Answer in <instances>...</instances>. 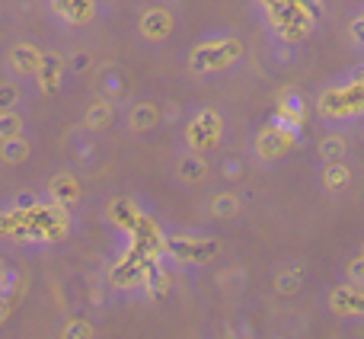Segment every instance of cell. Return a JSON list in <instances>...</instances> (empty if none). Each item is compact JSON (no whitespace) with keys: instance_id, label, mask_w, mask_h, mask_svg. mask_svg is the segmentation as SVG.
Segmentation results:
<instances>
[{"instance_id":"cell-1","label":"cell","mask_w":364,"mask_h":339,"mask_svg":"<svg viewBox=\"0 0 364 339\" xmlns=\"http://www.w3.org/2000/svg\"><path fill=\"white\" fill-rule=\"evenodd\" d=\"M329 304H333L336 314H364V288H355V285H342L329 295Z\"/></svg>"},{"instance_id":"cell-2","label":"cell","mask_w":364,"mask_h":339,"mask_svg":"<svg viewBox=\"0 0 364 339\" xmlns=\"http://www.w3.org/2000/svg\"><path fill=\"white\" fill-rule=\"evenodd\" d=\"M6 61H10V68L16 74H36L38 64H42V51L32 48V45H13Z\"/></svg>"},{"instance_id":"cell-3","label":"cell","mask_w":364,"mask_h":339,"mask_svg":"<svg viewBox=\"0 0 364 339\" xmlns=\"http://www.w3.org/2000/svg\"><path fill=\"white\" fill-rule=\"evenodd\" d=\"M284 147H288V135L278 132V128H265V132L256 138V151L262 154V157H272V160L282 157Z\"/></svg>"},{"instance_id":"cell-4","label":"cell","mask_w":364,"mask_h":339,"mask_svg":"<svg viewBox=\"0 0 364 339\" xmlns=\"http://www.w3.org/2000/svg\"><path fill=\"white\" fill-rule=\"evenodd\" d=\"M170 29H173V19H170V13H164V10H151L144 16V23H141V32H144L147 38H164Z\"/></svg>"},{"instance_id":"cell-5","label":"cell","mask_w":364,"mask_h":339,"mask_svg":"<svg viewBox=\"0 0 364 339\" xmlns=\"http://www.w3.org/2000/svg\"><path fill=\"white\" fill-rule=\"evenodd\" d=\"M29 141L23 138H10V141H0V160L4 164H23L26 157H29Z\"/></svg>"},{"instance_id":"cell-6","label":"cell","mask_w":364,"mask_h":339,"mask_svg":"<svg viewBox=\"0 0 364 339\" xmlns=\"http://www.w3.org/2000/svg\"><path fill=\"white\" fill-rule=\"evenodd\" d=\"M42 77V87L45 90H55L58 87V77H61V58L58 55H42V64L36 71Z\"/></svg>"},{"instance_id":"cell-7","label":"cell","mask_w":364,"mask_h":339,"mask_svg":"<svg viewBox=\"0 0 364 339\" xmlns=\"http://www.w3.org/2000/svg\"><path fill=\"white\" fill-rule=\"evenodd\" d=\"M205 173H208V164L198 157V154H188V157L179 160V179L201 182V179H205Z\"/></svg>"},{"instance_id":"cell-8","label":"cell","mask_w":364,"mask_h":339,"mask_svg":"<svg viewBox=\"0 0 364 339\" xmlns=\"http://www.w3.org/2000/svg\"><path fill=\"white\" fill-rule=\"evenodd\" d=\"M348 179H352V173H348V167L342 164V160L339 164H326V170H323V186L333 189V192L336 189H346Z\"/></svg>"},{"instance_id":"cell-9","label":"cell","mask_w":364,"mask_h":339,"mask_svg":"<svg viewBox=\"0 0 364 339\" xmlns=\"http://www.w3.org/2000/svg\"><path fill=\"white\" fill-rule=\"evenodd\" d=\"M240 212V199L230 192H220L211 199V214L214 218H233V214Z\"/></svg>"},{"instance_id":"cell-10","label":"cell","mask_w":364,"mask_h":339,"mask_svg":"<svg viewBox=\"0 0 364 339\" xmlns=\"http://www.w3.org/2000/svg\"><path fill=\"white\" fill-rule=\"evenodd\" d=\"M77 192H80V189H77L74 176H55V179H51V195H55L58 202L64 199V205H68V202H74Z\"/></svg>"},{"instance_id":"cell-11","label":"cell","mask_w":364,"mask_h":339,"mask_svg":"<svg viewBox=\"0 0 364 339\" xmlns=\"http://www.w3.org/2000/svg\"><path fill=\"white\" fill-rule=\"evenodd\" d=\"M160 119V113L151 106V103H141L138 109L132 113V128H138V132H147V128H154Z\"/></svg>"},{"instance_id":"cell-12","label":"cell","mask_w":364,"mask_h":339,"mask_svg":"<svg viewBox=\"0 0 364 339\" xmlns=\"http://www.w3.org/2000/svg\"><path fill=\"white\" fill-rule=\"evenodd\" d=\"M112 106L109 103H96V106H90L87 113V125L93 128V132H102V128H109V122H112Z\"/></svg>"},{"instance_id":"cell-13","label":"cell","mask_w":364,"mask_h":339,"mask_svg":"<svg viewBox=\"0 0 364 339\" xmlns=\"http://www.w3.org/2000/svg\"><path fill=\"white\" fill-rule=\"evenodd\" d=\"M320 154L326 157V164H339L342 154H346V138H339V135H329V138L320 141Z\"/></svg>"},{"instance_id":"cell-14","label":"cell","mask_w":364,"mask_h":339,"mask_svg":"<svg viewBox=\"0 0 364 339\" xmlns=\"http://www.w3.org/2000/svg\"><path fill=\"white\" fill-rule=\"evenodd\" d=\"M301 288V272H278L275 278V291L278 295H294V291Z\"/></svg>"},{"instance_id":"cell-15","label":"cell","mask_w":364,"mask_h":339,"mask_svg":"<svg viewBox=\"0 0 364 339\" xmlns=\"http://www.w3.org/2000/svg\"><path fill=\"white\" fill-rule=\"evenodd\" d=\"M19 128H23L19 115H13V113H0V141L19 138Z\"/></svg>"},{"instance_id":"cell-16","label":"cell","mask_w":364,"mask_h":339,"mask_svg":"<svg viewBox=\"0 0 364 339\" xmlns=\"http://www.w3.org/2000/svg\"><path fill=\"white\" fill-rule=\"evenodd\" d=\"M64 339H93L90 320H70L68 327H64Z\"/></svg>"},{"instance_id":"cell-17","label":"cell","mask_w":364,"mask_h":339,"mask_svg":"<svg viewBox=\"0 0 364 339\" xmlns=\"http://www.w3.org/2000/svg\"><path fill=\"white\" fill-rule=\"evenodd\" d=\"M19 93L13 83H0V113H13V106H16Z\"/></svg>"},{"instance_id":"cell-18","label":"cell","mask_w":364,"mask_h":339,"mask_svg":"<svg viewBox=\"0 0 364 339\" xmlns=\"http://www.w3.org/2000/svg\"><path fill=\"white\" fill-rule=\"evenodd\" d=\"M348 285L364 288V256H355L352 263H348Z\"/></svg>"},{"instance_id":"cell-19","label":"cell","mask_w":364,"mask_h":339,"mask_svg":"<svg viewBox=\"0 0 364 339\" xmlns=\"http://www.w3.org/2000/svg\"><path fill=\"white\" fill-rule=\"evenodd\" d=\"M132 205H128V202H112V208H109V218H122V221H128V218H132Z\"/></svg>"},{"instance_id":"cell-20","label":"cell","mask_w":364,"mask_h":339,"mask_svg":"<svg viewBox=\"0 0 364 339\" xmlns=\"http://www.w3.org/2000/svg\"><path fill=\"white\" fill-rule=\"evenodd\" d=\"M4 276H6V269H4V263H0V282H4Z\"/></svg>"},{"instance_id":"cell-21","label":"cell","mask_w":364,"mask_h":339,"mask_svg":"<svg viewBox=\"0 0 364 339\" xmlns=\"http://www.w3.org/2000/svg\"><path fill=\"white\" fill-rule=\"evenodd\" d=\"M361 256H364V253H361Z\"/></svg>"}]
</instances>
